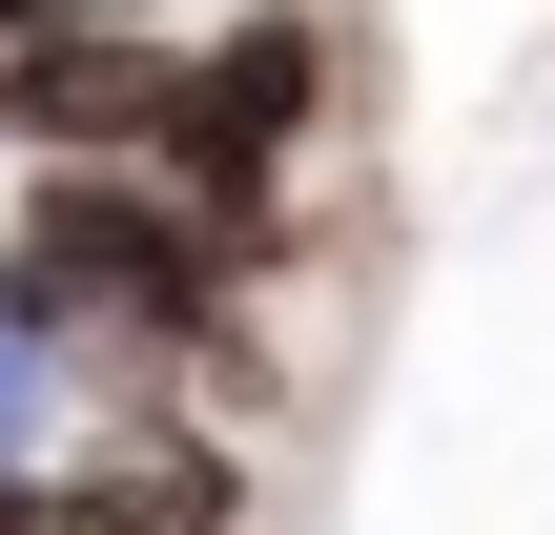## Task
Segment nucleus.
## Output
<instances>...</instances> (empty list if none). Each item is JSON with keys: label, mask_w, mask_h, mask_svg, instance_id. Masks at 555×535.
<instances>
[{"label": "nucleus", "mask_w": 555, "mask_h": 535, "mask_svg": "<svg viewBox=\"0 0 555 535\" xmlns=\"http://www.w3.org/2000/svg\"><path fill=\"white\" fill-rule=\"evenodd\" d=\"M268 227L185 206L165 165H21V227H0V289L62 309L82 351H165V330H227V268Z\"/></svg>", "instance_id": "1"}, {"label": "nucleus", "mask_w": 555, "mask_h": 535, "mask_svg": "<svg viewBox=\"0 0 555 535\" xmlns=\"http://www.w3.org/2000/svg\"><path fill=\"white\" fill-rule=\"evenodd\" d=\"M309 103H330V21H309V0H247V21L185 62L165 186H185V206H227V227H268V186L309 165Z\"/></svg>", "instance_id": "2"}, {"label": "nucleus", "mask_w": 555, "mask_h": 535, "mask_svg": "<svg viewBox=\"0 0 555 535\" xmlns=\"http://www.w3.org/2000/svg\"><path fill=\"white\" fill-rule=\"evenodd\" d=\"M185 62L206 41H165V21H62V41H21L0 62V144L21 165H165V124H185Z\"/></svg>", "instance_id": "3"}]
</instances>
